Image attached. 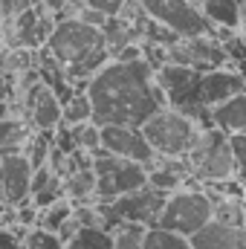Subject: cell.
I'll return each mask as SVG.
<instances>
[{
    "instance_id": "cell-1",
    "label": "cell",
    "mask_w": 246,
    "mask_h": 249,
    "mask_svg": "<svg viewBox=\"0 0 246 249\" xmlns=\"http://www.w3.org/2000/svg\"><path fill=\"white\" fill-rule=\"evenodd\" d=\"M93 105L96 124H133L142 127L157 110L165 107V96L154 81L148 58L119 61L110 58L84 87Z\"/></svg>"
},
{
    "instance_id": "cell-2",
    "label": "cell",
    "mask_w": 246,
    "mask_h": 249,
    "mask_svg": "<svg viewBox=\"0 0 246 249\" xmlns=\"http://www.w3.org/2000/svg\"><path fill=\"white\" fill-rule=\"evenodd\" d=\"M47 53L53 55V61L61 64L75 90H84L87 81L110 61V53L105 47V32L84 23L81 18H61L53 26L47 38Z\"/></svg>"
},
{
    "instance_id": "cell-3",
    "label": "cell",
    "mask_w": 246,
    "mask_h": 249,
    "mask_svg": "<svg viewBox=\"0 0 246 249\" xmlns=\"http://www.w3.org/2000/svg\"><path fill=\"white\" fill-rule=\"evenodd\" d=\"M154 81L165 96V107L183 113L200 127H211V110L203 102V72L183 64H159L154 70Z\"/></svg>"
},
{
    "instance_id": "cell-4",
    "label": "cell",
    "mask_w": 246,
    "mask_h": 249,
    "mask_svg": "<svg viewBox=\"0 0 246 249\" xmlns=\"http://www.w3.org/2000/svg\"><path fill=\"white\" fill-rule=\"evenodd\" d=\"M200 130L203 127L194 119H188L171 107H162L148 122H142V133H145L151 151L157 157H165V160H185L194 151Z\"/></svg>"
},
{
    "instance_id": "cell-5",
    "label": "cell",
    "mask_w": 246,
    "mask_h": 249,
    "mask_svg": "<svg viewBox=\"0 0 246 249\" xmlns=\"http://www.w3.org/2000/svg\"><path fill=\"white\" fill-rule=\"evenodd\" d=\"M185 162H188L191 177L197 183H203V186L226 183V180H232L238 174V162H235V154H232V142L214 124L200 130V139H197L194 151L185 157Z\"/></svg>"
},
{
    "instance_id": "cell-6",
    "label": "cell",
    "mask_w": 246,
    "mask_h": 249,
    "mask_svg": "<svg viewBox=\"0 0 246 249\" xmlns=\"http://www.w3.org/2000/svg\"><path fill=\"white\" fill-rule=\"evenodd\" d=\"M211 217H214V197L200 183V186H185L174 194H168L157 226H162L168 232H177L183 238H191Z\"/></svg>"
},
{
    "instance_id": "cell-7",
    "label": "cell",
    "mask_w": 246,
    "mask_h": 249,
    "mask_svg": "<svg viewBox=\"0 0 246 249\" xmlns=\"http://www.w3.org/2000/svg\"><path fill=\"white\" fill-rule=\"evenodd\" d=\"M90 168L96 174V203H113L122 194H130L136 188L148 186V168L145 165L113 157L105 148H99L93 154Z\"/></svg>"
},
{
    "instance_id": "cell-8",
    "label": "cell",
    "mask_w": 246,
    "mask_h": 249,
    "mask_svg": "<svg viewBox=\"0 0 246 249\" xmlns=\"http://www.w3.org/2000/svg\"><path fill=\"white\" fill-rule=\"evenodd\" d=\"M142 15L154 20L157 26L168 29L174 38H200V35H214V26L206 20L200 12L197 0H136Z\"/></svg>"
},
{
    "instance_id": "cell-9",
    "label": "cell",
    "mask_w": 246,
    "mask_h": 249,
    "mask_svg": "<svg viewBox=\"0 0 246 249\" xmlns=\"http://www.w3.org/2000/svg\"><path fill=\"white\" fill-rule=\"evenodd\" d=\"M168 194L159 191L154 186H142L130 194H122L119 200L113 203H96L99 212H102V229H113L119 223H136V226H157L159 220V212L165 206Z\"/></svg>"
},
{
    "instance_id": "cell-10",
    "label": "cell",
    "mask_w": 246,
    "mask_h": 249,
    "mask_svg": "<svg viewBox=\"0 0 246 249\" xmlns=\"http://www.w3.org/2000/svg\"><path fill=\"white\" fill-rule=\"evenodd\" d=\"M102 148L113 157L139 162L145 168L157 160V154L151 151L142 127H133V124H102Z\"/></svg>"
},
{
    "instance_id": "cell-11",
    "label": "cell",
    "mask_w": 246,
    "mask_h": 249,
    "mask_svg": "<svg viewBox=\"0 0 246 249\" xmlns=\"http://www.w3.org/2000/svg\"><path fill=\"white\" fill-rule=\"evenodd\" d=\"M32 165L23 154H15V157H3L0 160V180H3V200L9 209L20 206L29 200L32 194Z\"/></svg>"
},
{
    "instance_id": "cell-12",
    "label": "cell",
    "mask_w": 246,
    "mask_h": 249,
    "mask_svg": "<svg viewBox=\"0 0 246 249\" xmlns=\"http://www.w3.org/2000/svg\"><path fill=\"white\" fill-rule=\"evenodd\" d=\"M241 93H246V78L235 67H217V70L203 72V102L209 110Z\"/></svg>"
},
{
    "instance_id": "cell-13",
    "label": "cell",
    "mask_w": 246,
    "mask_h": 249,
    "mask_svg": "<svg viewBox=\"0 0 246 249\" xmlns=\"http://www.w3.org/2000/svg\"><path fill=\"white\" fill-rule=\"evenodd\" d=\"M29 99V116L32 124L38 130H55L64 122V102L47 87V84H38L26 93Z\"/></svg>"
},
{
    "instance_id": "cell-14",
    "label": "cell",
    "mask_w": 246,
    "mask_h": 249,
    "mask_svg": "<svg viewBox=\"0 0 246 249\" xmlns=\"http://www.w3.org/2000/svg\"><path fill=\"white\" fill-rule=\"evenodd\" d=\"M191 249H246V229L209 220L200 232L188 238Z\"/></svg>"
},
{
    "instance_id": "cell-15",
    "label": "cell",
    "mask_w": 246,
    "mask_h": 249,
    "mask_svg": "<svg viewBox=\"0 0 246 249\" xmlns=\"http://www.w3.org/2000/svg\"><path fill=\"white\" fill-rule=\"evenodd\" d=\"M200 12L206 15V20L214 29L241 32V26H244V12H241L238 0H200Z\"/></svg>"
},
{
    "instance_id": "cell-16",
    "label": "cell",
    "mask_w": 246,
    "mask_h": 249,
    "mask_svg": "<svg viewBox=\"0 0 246 249\" xmlns=\"http://www.w3.org/2000/svg\"><path fill=\"white\" fill-rule=\"evenodd\" d=\"M211 124H214L217 130H223L226 136L246 133V93L232 96L229 102L211 107Z\"/></svg>"
},
{
    "instance_id": "cell-17",
    "label": "cell",
    "mask_w": 246,
    "mask_h": 249,
    "mask_svg": "<svg viewBox=\"0 0 246 249\" xmlns=\"http://www.w3.org/2000/svg\"><path fill=\"white\" fill-rule=\"evenodd\" d=\"M26 142H29V127L9 116V119H0V160L3 157H15V154H23L26 151Z\"/></svg>"
},
{
    "instance_id": "cell-18",
    "label": "cell",
    "mask_w": 246,
    "mask_h": 249,
    "mask_svg": "<svg viewBox=\"0 0 246 249\" xmlns=\"http://www.w3.org/2000/svg\"><path fill=\"white\" fill-rule=\"evenodd\" d=\"M64 194L72 206L96 203V174H93V168H78L75 174H70L64 180Z\"/></svg>"
},
{
    "instance_id": "cell-19",
    "label": "cell",
    "mask_w": 246,
    "mask_h": 249,
    "mask_svg": "<svg viewBox=\"0 0 246 249\" xmlns=\"http://www.w3.org/2000/svg\"><path fill=\"white\" fill-rule=\"evenodd\" d=\"M142 249H191V244L177 232H168L162 226H148L142 238Z\"/></svg>"
},
{
    "instance_id": "cell-20",
    "label": "cell",
    "mask_w": 246,
    "mask_h": 249,
    "mask_svg": "<svg viewBox=\"0 0 246 249\" xmlns=\"http://www.w3.org/2000/svg\"><path fill=\"white\" fill-rule=\"evenodd\" d=\"M70 214H72V203H70L67 197H61V200H55L53 206H47V209L38 212L35 226H38V229H47V232H58L64 223L70 220Z\"/></svg>"
},
{
    "instance_id": "cell-21",
    "label": "cell",
    "mask_w": 246,
    "mask_h": 249,
    "mask_svg": "<svg viewBox=\"0 0 246 249\" xmlns=\"http://www.w3.org/2000/svg\"><path fill=\"white\" fill-rule=\"evenodd\" d=\"M53 145H55L53 130H38L35 136H29L23 157L29 160V165H32V168H41V165H47V162H50V151H53Z\"/></svg>"
},
{
    "instance_id": "cell-22",
    "label": "cell",
    "mask_w": 246,
    "mask_h": 249,
    "mask_svg": "<svg viewBox=\"0 0 246 249\" xmlns=\"http://www.w3.org/2000/svg\"><path fill=\"white\" fill-rule=\"evenodd\" d=\"M64 249H116V247H113V235L107 229L93 226V229H78V235Z\"/></svg>"
},
{
    "instance_id": "cell-23",
    "label": "cell",
    "mask_w": 246,
    "mask_h": 249,
    "mask_svg": "<svg viewBox=\"0 0 246 249\" xmlns=\"http://www.w3.org/2000/svg\"><path fill=\"white\" fill-rule=\"evenodd\" d=\"M93 122V105L84 90H75L70 102H64V124H84Z\"/></svg>"
},
{
    "instance_id": "cell-24",
    "label": "cell",
    "mask_w": 246,
    "mask_h": 249,
    "mask_svg": "<svg viewBox=\"0 0 246 249\" xmlns=\"http://www.w3.org/2000/svg\"><path fill=\"white\" fill-rule=\"evenodd\" d=\"M113 235V247L116 249H142V238H145V226L136 223H119L110 229Z\"/></svg>"
},
{
    "instance_id": "cell-25",
    "label": "cell",
    "mask_w": 246,
    "mask_h": 249,
    "mask_svg": "<svg viewBox=\"0 0 246 249\" xmlns=\"http://www.w3.org/2000/svg\"><path fill=\"white\" fill-rule=\"evenodd\" d=\"M61 197H67V194H64V180L58 177V174H55V177H53V180H50L47 186L38 188V191H35V194L29 197V203H32V206H35V209L41 212V209L53 206V203H55V200H61Z\"/></svg>"
},
{
    "instance_id": "cell-26",
    "label": "cell",
    "mask_w": 246,
    "mask_h": 249,
    "mask_svg": "<svg viewBox=\"0 0 246 249\" xmlns=\"http://www.w3.org/2000/svg\"><path fill=\"white\" fill-rule=\"evenodd\" d=\"M23 244L26 249H64V244L58 241V235L55 232H47V229H29L26 235H23Z\"/></svg>"
},
{
    "instance_id": "cell-27",
    "label": "cell",
    "mask_w": 246,
    "mask_h": 249,
    "mask_svg": "<svg viewBox=\"0 0 246 249\" xmlns=\"http://www.w3.org/2000/svg\"><path fill=\"white\" fill-rule=\"evenodd\" d=\"M84 6L93 9V12H99V15H105L110 20V18H119L127 9V0H84Z\"/></svg>"
},
{
    "instance_id": "cell-28",
    "label": "cell",
    "mask_w": 246,
    "mask_h": 249,
    "mask_svg": "<svg viewBox=\"0 0 246 249\" xmlns=\"http://www.w3.org/2000/svg\"><path fill=\"white\" fill-rule=\"evenodd\" d=\"M0 249H26V244L18 232H12L9 226H0Z\"/></svg>"
},
{
    "instance_id": "cell-29",
    "label": "cell",
    "mask_w": 246,
    "mask_h": 249,
    "mask_svg": "<svg viewBox=\"0 0 246 249\" xmlns=\"http://www.w3.org/2000/svg\"><path fill=\"white\" fill-rule=\"evenodd\" d=\"M229 142H232V154H235L238 168H246V133H235V136H229Z\"/></svg>"
},
{
    "instance_id": "cell-30",
    "label": "cell",
    "mask_w": 246,
    "mask_h": 249,
    "mask_svg": "<svg viewBox=\"0 0 246 249\" xmlns=\"http://www.w3.org/2000/svg\"><path fill=\"white\" fill-rule=\"evenodd\" d=\"M6 99H9V81H6V78L0 75V105H3Z\"/></svg>"
},
{
    "instance_id": "cell-31",
    "label": "cell",
    "mask_w": 246,
    "mask_h": 249,
    "mask_svg": "<svg viewBox=\"0 0 246 249\" xmlns=\"http://www.w3.org/2000/svg\"><path fill=\"white\" fill-rule=\"evenodd\" d=\"M241 38H244V44H246V20H244V26H241Z\"/></svg>"
},
{
    "instance_id": "cell-32",
    "label": "cell",
    "mask_w": 246,
    "mask_h": 249,
    "mask_svg": "<svg viewBox=\"0 0 246 249\" xmlns=\"http://www.w3.org/2000/svg\"><path fill=\"white\" fill-rule=\"evenodd\" d=\"M241 12H244V20H246V0H241Z\"/></svg>"
},
{
    "instance_id": "cell-33",
    "label": "cell",
    "mask_w": 246,
    "mask_h": 249,
    "mask_svg": "<svg viewBox=\"0 0 246 249\" xmlns=\"http://www.w3.org/2000/svg\"><path fill=\"white\" fill-rule=\"evenodd\" d=\"M0 203H6V200H3V180H0Z\"/></svg>"
},
{
    "instance_id": "cell-34",
    "label": "cell",
    "mask_w": 246,
    "mask_h": 249,
    "mask_svg": "<svg viewBox=\"0 0 246 249\" xmlns=\"http://www.w3.org/2000/svg\"><path fill=\"white\" fill-rule=\"evenodd\" d=\"M241 200H244V206H246V186H244V197H241Z\"/></svg>"
}]
</instances>
